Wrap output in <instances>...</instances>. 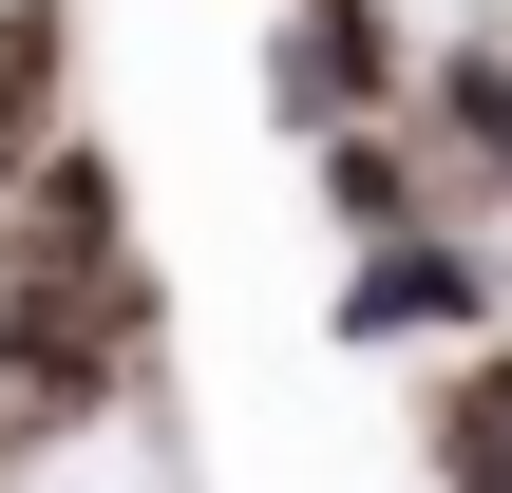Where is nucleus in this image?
Masks as SVG:
<instances>
[{
    "mask_svg": "<svg viewBox=\"0 0 512 493\" xmlns=\"http://www.w3.org/2000/svg\"><path fill=\"white\" fill-rule=\"evenodd\" d=\"M133 361H152V285H0V456L114 418Z\"/></svg>",
    "mask_w": 512,
    "mask_h": 493,
    "instance_id": "f257e3e1",
    "label": "nucleus"
},
{
    "mask_svg": "<svg viewBox=\"0 0 512 493\" xmlns=\"http://www.w3.org/2000/svg\"><path fill=\"white\" fill-rule=\"evenodd\" d=\"M0 285H133V190L95 133H57L19 190H0Z\"/></svg>",
    "mask_w": 512,
    "mask_h": 493,
    "instance_id": "f03ea898",
    "label": "nucleus"
},
{
    "mask_svg": "<svg viewBox=\"0 0 512 493\" xmlns=\"http://www.w3.org/2000/svg\"><path fill=\"white\" fill-rule=\"evenodd\" d=\"M342 342H494V247L475 228H380L361 266H342Z\"/></svg>",
    "mask_w": 512,
    "mask_h": 493,
    "instance_id": "7ed1b4c3",
    "label": "nucleus"
},
{
    "mask_svg": "<svg viewBox=\"0 0 512 493\" xmlns=\"http://www.w3.org/2000/svg\"><path fill=\"white\" fill-rule=\"evenodd\" d=\"M76 133V0H0V190Z\"/></svg>",
    "mask_w": 512,
    "mask_h": 493,
    "instance_id": "20e7f679",
    "label": "nucleus"
},
{
    "mask_svg": "<svg viewBox=\"0 0 512 493\" xmlns=\"http://www.w3.org/2000/svg\"><path fill=\"white\" fill-rule=\"evenodd\" d=\"M418 152H437L456 190H512V38H456V57L418 76Z\"/></svg>",
    "mask_w": 512,
    "mask_h": 493,
    "instance_id": "39448f33",
    "label": "nucleus"
},
{
    "mask_svg": "<svg viewBox=\"0 0 512 493\" xmlns=\"http://www.w3.org/2000/svg\"><path fill=\"white\" fill-rule=\"evenodd\" d=\"M304 171H323V209H342L361 247L437 209V171H418V133H399V114H342V133H304Z\"/></svg>",
    "mask_w": 512,
    "mask_h": 493,
    "instance_id": "423d86ee",
    "label": "nucleus"
},
{
    "mask_svg": "<svg viewBox=\"0 0 512 493\" xmlns=\"http://www.w3.org/2000/svg\"><path fill=\"white\" fill-rule=\"evenodd\" d=\"M418 456H437V493H512V342H456V380H437Z\"/></svg>",
    "mask_w": 512,
    "mask_h": 493,
    "instance_id": "0eeeda50",
    "label": "nucleus"
}]
</instances>
